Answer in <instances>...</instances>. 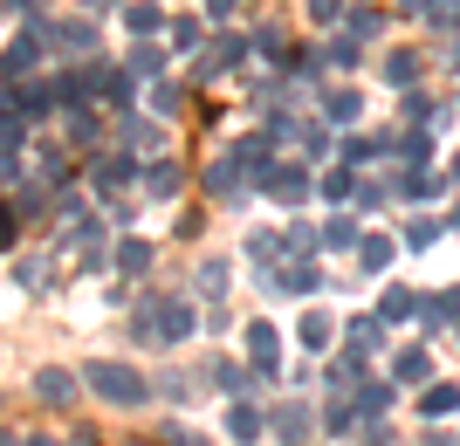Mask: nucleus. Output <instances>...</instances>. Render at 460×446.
<instances>
[{
	"label": "nucleus",
	"mask_w": 460,
	"mask_h": 446,
	"mask_svg": "<svg viewBox=\"0 0 460 446\" xmlns=\"http://www.w3.org/2000/svg\"><path fill=\"white\" fill-rule=\"evenodd\" d=\"M83 385H90L96 398H111V406H145V398H152V385H145L131 364H117V357H96V364H83Z\"/></svg>",
	"instance_id": "nucleus-1"
},
{
	"label": "nucleus",
	"mask_w": 460,
	"mask_h": 446,
	"mask_svg": "<svg viewBox=\"0 0 460 446\" xmlns=\"http://www.w3.org/2000/svg\"><path fill=\"white\" fill-rule=\"evenodd\" d=\"M192 330H199L192 295H158V344H186Z\"/></svg>",
	"instance_id": "nucleus-2"
},
{
	"label": "nucleus",
	"mask_w": 460,
	"mask_h": 446,
	"mask_svg": "<svg viewBox=\"0 0 460 446\" xmlns=\"http://www.w3.org/2000/svg\"><path fill=\"white\" fill-rule=\"evenodd\" d=\"M269 426H275V440H282V446H309V433H316V412H309L303 398H282Z\"/></svg>",
	"instance_id": "nucleus-3"
},
{
	"label": "nucleus",
	"mask_w": 460,
	"mask_h": 446,
	"mask_svg": "<svg viewBox=\"0 0 460 446\" xmlns=\"http://www.w3.org/2000/svg\"><path fill=\"white\" fill-rule=\"evenodd\" d=\"M254 186H261V193H269V199H282V206H296V199H309V172H303V165H269V172L254 179Z\"/></svg>",
	"instance_id": "nucleus-4"
},
{
	"label": "nucleus",
	"mask_w": 460,
	"mask_h": 446,
	"mask_svg": "<svg viewBox=\"0 0 460 446\" xmlns=\"http://www.w3.org/2000/svg\"><path fill=\"white\" fill-rule=\"evenodd\" d=\"M269 289H282V295H316V289H330V282H323V268H309V261H288V268H275V275H269Z\"/></svg>",
	"instance_id": "nucleus-5"
},
{
	"label": "nucleus",
	"mask_w": 460,
	"mask_h": 446,
	"mask_svg": "<svg viewBox=\"0 0 460 446\" xmlns=\"http://www.w3.org/2000/svg\"><path fill=\"white\" fill-rule=\"evenodd\" d=\"M248 357H254V371H275L282 364V330L275 323H248Z\"/></svg>",
	"instance_id": "nucleus-6"
},
{
	"label": "nucleus",
	"mask_w": 460,
	"mask_h": 446,
	"mask_svg": "<svg viewBox=\"0 0 460 446\" xmlns=\"http://www.w3.org/2000/svg\"><path fill=\"white\" fill-rule=\"evenodd\" d=\"M35 398L41 406H69V398H76V378H69V371H35Z\"/></svg>",
	"instance_id": "nucleus-7"
},
{
	"label": "nucleus",
	"mask_w": 460,
	"mask_h": 446,
	"mask_svg": "<svg viewBox=\"0 0 460 446\" xmlns=\"http://www.w3.org/2000/svg\"><path fill=\"white\" fill-rule=\"evenodd\" d=\"M35 62H41V35H14L7 41V83H21Z\"/></svg>",
	"instance_id": "nucleus-8"
},
{
	"label": "nucleus",
	"mask_w": 460,
	"mask_h": 446,
	"mask_svg": "<svg viewBox=\"0 0 460 446\" xmlns=\"http://www.w3.org/2000/svg\"><path fill=\"white\" fill-rule=\"evenodd\" d=\"M261 426H269V419H261V412H254L248 398H241V406L227 412V433H234V440H241V446H254V440H261Z\"/></svg>",
	"instance_id": "nucleus-9"
},
{
	"label": "nucleus",
	"mask_w": 460,
	"mask_h": 446,
	"mask_svg": "<svg viewBox=\"0 0 460 446\" xmlns=\"http://www.w3.org/2000/svg\"><path fill=\"white\" fill-rule=\"evenodd\" d=\"M412 310H426L412 289H385V295H378V323H405Z\"/></svg>",
	"instance_id": "nucleus-10"
},
{
	"label": "nucleus",
	"mask_w": 460,
	"mask_h": 446,
	"mask_svg": "<svg viewBox=\"0 0 460 446\" xmlns=\"http://www.w3.org/2000/svg\"><path fill=\"white\" fill-rule=\"evenodd\" d=\"M420 412H426V419H447V412H460V385H426V391H420Z\"/></svg>",
	"instance_id": "nucleus-11"
},
{
	"label": "nucleus",
	"mask_w": 460,
	"mask_h": 446,
	"mask_svg": "<svg viewBox=\"0 0 460 446\" xmlns=\"http://www.w3.org/2000/svg\"><path fill=\"white\" fill-rule=\"evenodd\" d=\"M392 371H399V385H426V378H433V357L412 344V350H399V364H392Z\"/></svg>",
	"instance_id": "nucleus-12"
},
{
	"label": "nucleus",
	"mask_w": 460,
	"mask_h": 446,
	"mask_svg": "<svg viewBox=\"0 0 460 446\" xmlns=\"http://www.w3.org/2000/svg\"><path fill=\"white\" fill-rule=\"evenodd\" d=\"M56 48H76V56H90V48H96V28H90V21H62V28H56Z\"/></svg>",
	"instance_id": "nucleus-13"
},
{
	"label": "nucleus",
	"mask_w": 460,
	"mask_h": 446,
	"mask_svg": "<svg viewBox=\"0 0 460 446\" xmlns=\"http://www.w3.org/2000/svg\"><path fill=\"white\" fill-rule=\"evenodd\" d=\"M234 186H241V158H220V165L207 172V193L213 199H234Z\"/></svg>",
	"instance_id": "nucleus-14"
},
{
	"label": "nucleus",
	"mask_w": 460,
	"mask_h": 446,
	"mask_svg": "<svg viewBox=\"0 0 460 446\" xmlns=\"http://www.w3.org/2000/svg\"><path fill=\"white\" fill-rule=\"evenodd\" d=\"M358 110H365V103H358V90H330V97H323V117H330V124H358Z\"/></svg>",
	"instance_id": "nucleus-15"
},
{
	"label": "nucleus",
	"mask_w": 460,
	"mask_h": 446,
	"mask_svg": "<svg viewBox=\"0 0 460 446\" xmlns=\"http://www.w3.org/2000/svg\"><path fill=\"white\" fill-rule=\"evenodd\" d=\"M378 344H385V323H378V316H358V323H350V350H358V357H371Z\"/></svg>",
	"instance_id": "nucleus-16"
},
{
	"label": "nucleus",
	"mask_w": 460,
	"mask_h": 446,
	"mask_svg": "<svg viewBox=\"0 0 460 446\" xmlns=\"http://www.w3.org/2000/svg\"><path fill=\"white\" fill-rule=\"evenodd\" d=\"M426 330H440V323H454V316H460V289H447V295H433V302H426Z\"/></svg>",
	"instance_id": "nucleus-17"
},
{
	"label": "nucleus",
	"mask_w": 460,
	"mask_h": 446,
	"mask_svg": "<svg viewBox=\"0 0 460 446\" xmlns=\"http://www.w3.org/2000/svg\"><path fill=\"white\" fill-rule=\"evenodd\" d=\"M323 248H365V233H358V220H344V214H337V220L323 227Z\"/></svg>",
	"instance_id": "nucleus-18"
},
{
	"label": "nucleus",
	"mask_w": 460,
	"mask_h": 446,
	"mask_svg": "<svg viewBox=\"0 0 460 446\" xmlns=\"http://www.w3.org/2000/svg\"><path fill=\"white\" fill-rule=\"evenodd\" d=\"M145 193H158V199H172V193H179V172L165 165V158H152V172H145Z\"/></svg>",
	"instance_id": "nucleus-19"
},
{
	"label": "nucleus",
	"mask_w": 460,
	"mask_h": 446,
	"mask_svg": "<svg viewBox=\"0 0 460 446\" xmlns=\"http://www.w3.org/2000/svg\"><path fill=\"white\" fill-rule=\"evenodd\" d=\"M385 406H392V385H378V378H371V385H358V412H365V419H378Z\"/></svg>",
	"instance_id": "nucleus-20"
},
{
	"label": "nucleus",
	"mask_w": 460,
	"mask_h": 446,
	"mask_svg": "<svg viewBox=\"0 0 460 446\" xmlns=\"http://www.w3.org/2000/svg\"><path fill=\"white\" fill-rule=\"evenodd\" d=\"M358 261H365V275H378L385 261H392V240H385V233H365V248H358Z\"/></svg>",
	"instance_id": "nucleus-21"
},
{
	"label": "nucleus",
	"mask_w": 460,
	"mask_h": 446,
	"mask_svg": "<svg viewBox=\"0 0 460 446\" xmlns=\"http://www.w3.org/2000/svg\"><path fill=\"white\" fill-rule=\"evenodd\" d=\"M117 268H124V275H145V268H152V248H145V240H124V248H117Z\"/></svg>",
	"instance_id": "nucleus-22"
},
{
	"label": "nucleus",
	"mask_w": 460,
	"mask_h": 446,
	"mask_svg": "<svg viewBox=\"0 0 460 446\" xmlns=\"http://www.w3.org/2000/svg\"><path fill=\"white\" fill-rule=\"evenodd\" d=\"M199 295H207V302L227 295V261H207V268H199Z\"/></svg>",
	"instance_id": "nucleus-23"
},
{
	"label": "nucleus",
	"mask_w": 460,
	"mask_h": 446,
	"mask_svg": "<svg viewBox=\"0 0 460 446\" xmlns=\"http://www.w3.org/2000/svg\"><path fill=\"white\" fill-rule=\"evenodd\" d=\"M124 179H131L124 158H103V165H96V186H103V193H124Z\"/></svg>",
	"instance_id": "nucleus-24"
},
{
	"label": "nucleus",
	"mask_w": 460,
	"mask_h": 446,
	"mask_svg": "<svg viewBox=\"0 0 460 446\" xmlns=\"http://www.w3.org/2000/svg\"><path fill=\"white\" fill-rule=\"evenodd\" d=\"M241 48H248V41H220V48H207V62H199V76H220V69H227V62L241 56Z\"/></svg>",
	"instance_id": "nucleus-25"
},
{
	"label": "nucleus",
	"mask_w": 460,
	"mask_h": 446,
	"mask_svg": "<svg viewBox=\"0 0 460 446\" xmlns=\"http://www.w3.org/2000/svg\"><path fill=\"white\" fill-rule=\"evenodd\" d=\"M385 76L399 83V90H405V83H420V56H392V62H385Z\"/></svg>",
	"instance_id": "nucleus-26"
},
{
	"label": "nucleus",
	"mask_w": 460,
	"mask_h": 446,
	"mask_svg": "<svg viewBox=\"0 0 460 446\" xmlns=\"http://www.w3.org/2000/svg\"><path fill=\"white\" fill-rule=\"evenodd\" d=\"M14 282L21 289H41V254H14Z\"/></svg>",
	"instance_id": "nucleus-27"
},
{
	"label": "nucleus",
	"mask_w": 460,
	"mask_h": 446,
	"mask_svg": "<svg viewBox=\"0 0 460 446\" xmlns=\"http://www.w3.org/2000/svg\"><path fill=\"white\" fill-rule=\"evenodd\" d=\"M131 330H137V344H158V295L145 302V310H137V323H131Z\"/></svg>",
	"instance_id": "nucleus-28"
},
{
	"label": "nucleus",
	"mask_w": 460,
	"mask_h": 446,
	"mask_svg": "<svg viewBox=\"0 0 460 446\" xmlns=\"http://www.w3.org/2000/svg\"><path fill=\"white\" fill-rule=\"evenodd\" d=\"M330 344V316H303V350H323Z\"/></svg>",
	"instance_id": "nucleus-29"
},
{
	"label": "nucleus",
	"mask_w": 460,
	"mask_h": 446,
	"mask_svg": "<svg viewBox=\"0 0 460 446\" xmlns=\"http://www.w3.org/2000/svg\"><path fill=\"white\" fill-rule=\"evenodd\" d=\"M124 21H131V35H152V28H158V7L137 0V7H124Z\"/></svg>",
	"instance_id": "nucleus-30"
},
{
	"label": "nucleus",
	"mask_w": 460,
	"mask_h": 446,
	"mask_svg": "<svg viewBox=\"0 0 460 446\" xmlns=\"http://www.w3.org/2000/svg\"><path fill=\"white\" fill-rule=\"evenodd\" d=\"M405 193H412V199H433V193H440V172H405Z\"/></svg>",
	"instance_id": "nucleus-31"
},
{
	"label": "nucleus",
	"mask_w": 460,
	"mask_h": 446,
	"mask_svg": "<svg viewBox=\"0 0 460 446\" xmlns=\"http://www.w3.org/2000/svg\"><path fill=\"white\" fill-rule=\"evenodd\" d=\"M158 69H165L158 48H131V76H158Z\"/></svg>",
	"instance_id": "nucleus-32"
},
{
	"label": "nucleus",
	"mask_w": 460,
	"mask_h": 446,
	"mask_svg": "<svg viewBox=\"0 0 460 446\" xmlns=\"http://www.w3.org/2000/svg\"><path fill=\"white\" fill-rule=\"evenodd\" d=\"M69 137H76V144H90V137H96V117H90V103H83V110H69Z\"/></svg>",
	"instance_id": "nucleus-33"
},
{
	"label": "nucleus",
	"mask_w": 460,
	"mask_h": 446,
	"mask_svg": "<svg viewBox=\"0 0 460 446\" xmlns=\"http://www.w3.org/2000/svg\"><path fill=\"white\" fill-rule=\"evenodd\" d=\"M124 137H131V152H137V144H145V152H158V131H152V124H137V117L124 124Z\"/></svg>",
	"instance_id": "nucleus-34"
},
{
	"label": "nucleus",
	"mask_w": 460,
	"mask_h": 446,
	"mask_svg": "<svg viewBox=\"0 0 460 446\" xmlns=\"http://www.w3.org/2000/svg\"><path fill=\"white\" fill-rule=\"evenodd\" d=\"M433 233H440V220H412V227H405V248H426Z\"/></svg>",
	"instance_id": "nucleus-35"
},
{
	"label": "nucleus",
	"mask_w": 460,
	"mask_h": 446,
	"mask_svg": "<svg viewBox=\"0 0 460 446\" xmlns=\"http://www.w3.org/2000/svg\"><path fill=\"white\" fill-rule=\"evenodd\" d=\"M323 193H330V199H350V193H365V186H350V172H330Z\"/></svg>",
	"instance_id": "nucleus-36"
},
{
	"label": "nucleus",
	"mask_w": 460,
	"mask_h": 446,
	"mask_svg": "<svg viewBox=\"0 0 460 446\" xmlns=\"http://www.w3.org/2000/svg\"><path fill=\"white\" fill-rule=\"evenodd\" d=\"M378 28H385V21L371 14V7H365V14H350V35H358V41H365V35H378Z\"/></svg>",
	"instance_id": "nucleus-37"
},
{
	"label": "nucleus",
	"mask_w": 460,
	"mask_h": 446,
	"mask_svg": "<svg viewBox=\"0 0 460 446\" xmlns=\"http://www.w3.org/2000/svg\"><path fill=\"white\" fill-rule=\"evenodd\" d=\"M330 62H358V35H337V41H330Z\"/></svg>",
	"instance_id": "nucleus-38"
},
{
	"label": "nucleus",
	"mask_w": 460,
	"mask_h": 446,
	"mask_svg": "<svg viewBox=\"0 0 460 446\" xmlns=\"http://www.w3.org/2000/svg\"><path fill=\"white\" fill-rule=\"evenodd\" d=\"M172 41H179V48H199V21L186 14V21H179V28H172Z\"/></svg>",
	"instance_id": "nucleus-39"
},
{
	"label": "nucleus",
	"mask_w": 460,
	"mask_h": 446,
	"mask_svg": "<svg viewBox=\"0 0 460 446\" xmlns=\"http://www.w3.org/2000/svg\"><path fill=\"white\" fill-rule=\"evenodd\" d=\"M158 446H207V440H199V433H186V426H165V440H158Z\"/></svg>",
	"instance_id": "nucleus-40"
},
{
	"label": "nucleus",
	"mask_w": 460,
	"mask_h": 446,
	"mask_svg": "<svg viewBox=\"0 0 460 446\" xmlns=\"http://www.w3.org/2000/svg\"><path fill=\"white\" fill-rule=\"evenodd\" d=\"M337 7H344V0H309V14H316V21H337Z\"/></svg>",
	"instance_id": "nucleus-41"
},
{
	"label": "nucleus",
	"mask_w": 460,
	"mask_h": 446,
	"mask_svg": "<svg viewBox=\"0 0 460 446\" xmlns=\"http://www.w3.org/2000/svg\"><path fill=\"white\" fill-rule=\"evenodd\" d=\"M405 14H440V0H399Z\"/></svg>",
	"instance_id": "nucleus-42"
},
{
	"label": "nucleus",
	"mask_w": 460,
	"mask_h": 446,
	"mask_svg": "<svg viewBox=\"0 0 460 446\" xmlns=\"http://www.w3.org/2000/svg\"><path fill=\"white\" fill-rule=\"evenodd\" d=\"M227 7H234V0H207V14H227Z\"/></svg>",
	"instance_id": "nucleus-43"
},
{
	"label": "nucleus",
	"mask_w": 460,
	"mask_h": 446,
	"mask_svg": "<svg viewBox=\"0 0 460 446\" xmlns=\"http://www.w3.org/2000/svg\"><path fill=\"white\" fill-rule=\"evenodd\" d=\"M21 446H56V440H41V433H28V440H21Z\"/></svg>",
	"instance_id": "nucleus-44"
},
{
	"label": "nucleus",
	"mask_w": 460,
	"mask_h": 446,
	"mask_svg": "<svg viewBox=\"0 0 460 446\" xmlns=\"http://www.w3.org/2000/svg\"><path fill=\"white\" fill-rule=\"evenodd\" d=\"M454 56H460V35H454Z\"/></svg>",
	"instance_id": "nucleus-45"
},
{
	"label": "nucleus",
	"mask_w": 460,
	"mask_h": 446,
	"mask_svg": "<svg viewBox=\"0 0 460 446\" xmlns=\"http://www.w3.org/2000/svg\"><path fill=\"white\" fill-rule=\"evenodd\" d=\"M454 446H460V440H454Z\"/></svg>",
	"instance_id": "nucleus-46"
}]
</instances>
